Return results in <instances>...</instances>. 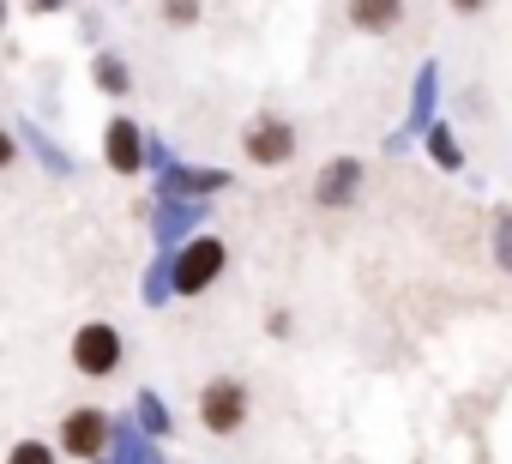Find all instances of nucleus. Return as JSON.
I'll use <instances>...</instances> for the list:
<instances>
[{"label": "nucleus", "mask_w": 512, "mask_h": 464, "mask_svg": "<svg viewBox=\"0 0 512 464\" xmlns=\"http://www.w3.org/2000/svg\"><path fill=\"white\" fill-rule=\"evenodd\" d=\"M193 410H199V428L223 440V434H241V428H247L253 398H247V386H241L235 374H217V380L199 386V404H193Z\"/></svg>", "instance_id": "nucleus-1"}, {"label": "nucleus", "mask_w": 512, "mask_h": 464, "mask_svg": "<svg viewBox=\"0 0 512 464\" xmlns=\"http://www.w3.org/2000/svg\"><path fill=\"white\" fill-rule=\"evenodd\" d=\"M67 356H73V368H79L85 380H109V374L121 368V356H127L121 326H109V320H85V326L73 332Z\"/></svg>", "instance_id": "nucleus-2"}, {"label": "nucleus", "mask_w": 512, "mask_h": 464, "mask_svg": "<svg viewBox=\"0 0 512 464\" xmlns=\"http://www.w3.org/2000/svg\"><path fill=\"white\" fill-rule=\"evenodd\" d=\"M223 266H229V248H223L217 236H199V242H187V248L175 254L169 284H175V296H205V290L223 278Z\"/></svg>", "instance_id": "nucleus-3"}, {"label": "nucleus", "mask_w": 512, "mask_h": 464, "mask_svg": "<svg viewBox=\"0 0 512 464\" xmlns=\"http://www.w3.org/2000/svg\"><path fill=\"white\" fill-rule=\"evenodd\" d=\"M109 434H115V422H109L97 404H73V410L61 416L55 452H61V458H79V464H97V458H103V446H109Z\"/></svg>", "instance_id": "nucleus-4"}, {"label": "nucleus", "mask_w": 512, "mask_h": 464, "mask_svg": "<svg viewBox=\"0 0 512 464\" xmlns=\"http://www.w3.org/2000/svg\"><path fill=\"white\" fill-rule=\"evenodd\" d=\"M241 151H247V163L278 169V163H290V157H296V127H290V121H278V115H266V121H253V127H247Z\"/></svg>", "instance_id": "nucleus-5"}, {"label": "nucleus", "mask_w": 512, "mask_h": 464, "mask_svg": "<svg viewBox=\"0 0 512 464\" xmlns=\"http://www.w3.org/2000/svg\"><path fill=\"white\" fill-rule=\"evenodd\" d=\"M103 163H109L115 175H139V169H145V133H139V121L115 115V121L103 127Z\"/></svg>", "instance_id": "nucleus-6"}, {"label": "nucleus", "mask_w": 512, "mask_h": 464, "mask_svg": "<svg viewBox=\"0 0 512 464\" xmlns=\"http://www.w3.org/2000/svg\"><path fill=\"white\" fill-rule=\"evenodd\" d=\"M356 193H362V163L356 157H332L326 169H320V181H314V199L332 211V205H356Z\"/></svg>", "instance_id": "nucleus-7"}, {"label": "nucleus", "mask_w": 512, "mask_h": 464, "mask_svg": "<svg viewBox=\"0 0 512 464\" xmlns=\"http://www.w3.org/2000/svg\"><path fill=\"white\" fill-rule=\"evenodd\" d=\"M344 19H350L362 37H386V31L404 25V0H350Z\"/></svg>", "instance_id": "nucleus-8"}, {"label": "nucleus", "mask_w": 512, "mask_h": 464, "mask_svg": "<svg viewBox=\"0 0 512 464\" xmlns=\"http://www.w3.org/2000/svg\"><path fill=\"white\" fill-rule=\"evenodd\" d=\"M127 61L121 55H97V91H109V97H127Z\"/></svg>", "instance_id": "nucleus-9"}, {"label": "nucleus", "mask_w": 512, "mask_h": 464, "mask_svg": "<svg viewBox=\"0 0 512 464\" xmlns=\"http://www.w3.org/2000/svg\"><path fill=\"white\" fill-rule=\"evenodd\" d=\"M7 464H61V452H55L49 440H31V434H25V440L7 446Z\"/></svg>", "instance_id": "nucleus-10"}, {"label": "nucleus", "mask_w": 512, "mask_h": 464, "mask_svg": "<svg viewBox=\"0 0 512 464\" xmlns=\"http://www.w3.org/2000/svg\"><path fill=\"white\" fill-rule=\"evenodd\" d=\"M163 13H169L175 25H193V19H199V0H163Z\"/></svg>", "instance_id": "nucleus-11"}, {"label": "nucleus", "mask_w": 512, "mask_h": 464, "mask_svg": "<svg viewBox=\"0 0 512 464\" xmlns=\"http://www.w3.org/2000/svg\"><path fill=\"white\" fill-rule=\"evenodd\" d=\"M500 266H506V272H512V211H506V217H500Z\"/></svg>", "instance_id": "nucleus-12"}, {"label": "nucleus", "mask_w": 512, "mask_h": 464, "mask_svg": "<svg viewBox=\"0 0 512 464\" xmlns=\"http://www.w3.org/2000/svg\"><path fill=\"white\" fill-rule=\"evenodd\" d=\"M13 163H19V139L0 127V169H13Z\"/></svg>", "instance_id": "nucleus-13"}, {"label": "nucleus", "mask_w": 512, "mask_h": 464, "mask_svg": "<svg viewBox=\"0 0 512 464\" xmlns=\"http://www.w3.org/2000/svg\"><path fill=\"white\" fill-rule=\"evenodd\" d=\"M482 7H488V0H452V13H464V19H476Z\"/></svg>", "instance_id": "nucleus-14"}, {"label": "nucleus", "mask_w": 512, "mask_h": 464, "mask_svg": "<svg viewBox=\"0 0 512 464\" xmlns=\"http://www.w3.org/2000/svg\"><path fill=\"white\" fill-rule=\"evenodd\" d=\"M31 7H37V13H55V7H67V0H31Z\"/></svg>", "instance_id": "nucleus-15"}, {"label": "nucleus", "mask_w": 512, "mask_h": 464, "mask_svg": "<svg viewBox=\"0 0 512 464\" xmlns=\"http://www.w3.org/2000/svg\"><path fill=\"white\" fill-rule=\"evenodd\" d=\"M0 31H7V0H0Z\"/></svg>", "instance_id": "nucleus-16"}]
</instances>
